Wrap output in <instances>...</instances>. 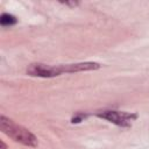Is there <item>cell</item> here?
Wrapping results in <instances>:
<instances>
[{
  "mask_svg": "<svg viewBox=\"0 0 149 149\" xmlns=\"http://www.w3.org/2000/svg\"><path fill=\"white\" fill-rule=\"evenodd\" d=\"M0 128L2 133H5L7 136H9L14 141L23 146H27V147L37 146V139L33 133H30L27 128L15 123L13 120L6 118L5 115L0 116Z\"/></svg>",
  "mask_w": 149,
  "mask_h": 149,
  "instance_id": "6da1fadb",
  "label": "cell"
},
{
  "mask_svg": "<svg viewBox=\"0 0 149 149\" xmlns=\"http://www.w3.org/2000/svg\"><path fill=\"white\" fill-rule=\"evenodd\" d=\"M27 73L33 77H42V78H51L59 76L62 73L61 65L59 66H51L42 63H34L30 64L27 69Z\"/></svg>",
  "mask_w": 149,
  "mask_h": 149,
  "instance_id": "7a4b0ae2",
  "label": "cell"
},
{
  "mask_svg": "<svg viewBox=\"0 0 149 149\" xmlns=\"http://www.w3.org/2000/svg\"><path fill=\"white\" fill-rule=\"evenodd\" d=\"M99 118H102L114 125L127 127L130 126V121L136 118L135 114L126 113V112H119V111H104L97 114Z\"/></svg>",
  "mask_w": 149,
  "mask_h": 149,
  "instance_id": "3957f363",
  "label": "cell"
},
{
  "mask_svg": "<svg viewBox=\"0 0 149 149\" xmlns=\"http://www.w3.org/2000/svg\"><path fill=\"white\" fill-rule=\"evenodd\" d=\"M100 64L94 62H84V63H76V64H66L61 65L62 73H73V72H81V71H92L98 70Z\"/></svg>",
  "mask_w": 149,
  "mask_h": 149,
  "instance_id": "277c9868",
  "label": "cell"
},
{
  "mask_svg": "<svg viewBox=\"0 0 149 149\" xmlns=\"http://www.w3.org/2000/svg\"><path fill=\"white\" fill-rule=\"evenodd\" d=\"M0 23L2 26H12V24H15L16 23V19L15 16L10 15V14H2L1 17H0Z\"/></svg>",
  "mask_w": 149,
  "mask_h": 149,
  "instance_id": "5b68a950",
  "label": "cell"
},
{
  "mask_svg": "<svg viewBox=\"0 0 149 149\" xmlns=\"http://www.w3.org/2000/svg\"><path fill=\"white\" fill-rule=\"evenodd\" d=\"M61 3H63V5H66V6H71V7H74V6H77L78 5V2H76V1H61Z\"/></svg>",
  "mask_w": 149,
  "mask_h": 149,
  "instance_id": "8992f818",
  "label": "cell"
},
{
  "mask_svg": "<svg viewBox=\"0 0 149 149\" xmlns=\"http://www.w3.org/2000/svg\"><path fill=\"white\" fill-rule=\"evenodd\" d=\"M0 144H1V149H6V146H5V143H3L2 141L0 142Z\"/></svg>",
  "mask_w": 149,
  "mask_h": 149,
  "instance_id": "52a82bcc",
  "label": "cell"
}]
</instances>
